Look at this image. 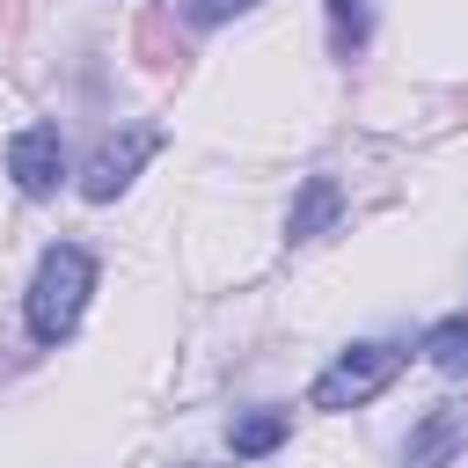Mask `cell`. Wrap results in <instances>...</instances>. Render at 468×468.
Segmentation results:
<instances>
[{
  "instance_id": "cell-8",
  "label": "cell",
  "mask_w": 468,
  "mask_h": 468,
  "mask_svg": "<svg viewBox=\"0 0 468 468\" xmlns=\"http://www.w3.org/2000/svg\"><path fill=\"white\" fill-rule=\"evenodd\" d=\"M424 358L446 373V380H468V314H446L424 329Z\"/></svg>"
},
{
  "instance_id": "cell-5",
  "label": "cell",
  "mask_w": 468,
  "mask_h": 468,
  "mask_svg": "<svg viewBox=\"0 0 468 468\" xmlns=\"http://www.w3.org/2000/svg\"><path fill=\"white\" fill-rule=\"evenodd\" d=\"M453 446H468V410H431V417L410 431V453H402V461H410V468H439Z\"/></svg>"
},
{
  "instance_id": "cell-7",
  "label": "cell",
  "mask_w": 468,
  "mask_h": 468,
  "mask_svg": "<svg viewBox=\"0 0 468 468\" xmlns=\"http://www.w3.org/2000/svg\"><path fill=\"white\" fill-rule=\"evenodd\" d=\"M336 212H344L336 183H329V176H307V190H300V205H292V241H314V234H329V227H336Z\"/></svg>"
},
{
  "instance_id": "cell-10",
  "label": "cell",
  "mask_w": 468,
  "mask_h": 468,
  "mask_svg": "<svg viewBox=\"0 0 468 468\" xmlns=\"http://www.w3.org/2000/svg\"><path fill=\"white\" fill-rule=\"evenodd\" d=\"M256 0H183V22L190 29H212V22H234V15H249Z\"/></svg>"
},
{
  "instance_id": "cell-9",
  "label": "cell",
  "mask_w": 468,
  "mask_h": 468,
  "mask_svg": "<svg viewBox=\"0 0 468 468\" xmlns=\"http://www.w3.org/2000/svg\"><path fill=\"white\" fill-rule=\"evenodd\" d=\"M366 37H373V0H329V51L358 58Z\"/></svg>"
},
{
  "instance_id": "cell-4",
  "label": "cell",
  "mask_w": 468,
  "mask_h": 468,
  "mask_svg": "<svg viewBox=\"0 0 468 468\" xmlns=\"http://www.w3.org/2000/svg\"><path fill=\"white\" fill-rule=\"evenodd\" d=\"M154 146H161V132H146V124H139V132H124V139H110V146L88 161V176H80V197H88V205H110V197H117V190L139 176V161H146Z\"/></svg>"
},
{
  "instance_id": "cell-6",
  "label": "cell",
  "mask_w": 468,
  "mask_h": 468,
  "mask_svg": "<svg viewBox=\"0 0 468 468\" xmlns=\"http://www.w3.org/2000/svg\"><path fill=\"white\" fill-rule=\"evenodd\" d=\"M285 431H292V417H285V410H249V417H234V424H227V446H234L241 461H263V453H278V446H285Z\"/></svg>"
},
{
  "instance_id": "cell-3",
  "label": "cell",
  "mask_w": 468,
  "mask_h": 468,
  "mask_svg": "<svg viewBox=\"0 0 468 468\" xmlns=\"http://www.w3.org/2000/svg\"><path fill=\"white\" fill-rule=\"evenodd\" d=\"M7 176H15L22 197H51L58 176H66V139H58V124H22V132L7 139Z\"/></svg>"
},
{
  "instance_id": "cell-1",
  "label": "cell",
  "mask_w": 468,
  "mask_h": 468,
  "mask_svg": "<svg viewBox=\"0 0 468 468\" xmlns=\"http://www.w3.org/2000/svg\"><path fill=\"white\" fill-rule=\"evenodd\" d=\"M88 292H95V256L80 241H51L37 256V271H29V292H22L29 336L37 344H66L73 322H80V307H88Z\"/></svg>"
},
{
  "instance_id": "cell-2",
  "label": "cell",
  "mask_w": 468,
  "mask_h": 468,
  "mask_svg": "<svg viewBox=\"0 0 468 468\" xmlns=\"http://www.w3.org/2000/svg\"><path fill=\"white\" fill-rule=\"evenodd\" d=\"M402 344H351V351H336L322 373H314V388H307V402L314 410H358V402H373L395 373H402Z\"/></svg>"
}]
</instances>
